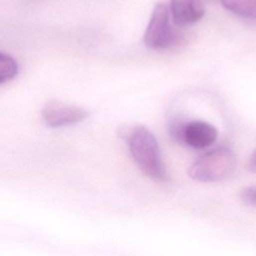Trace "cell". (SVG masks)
I'll list each match as a JSON object with an SVG mask.
<instances>
[{"label":"cell","instance_id":"277c9868","mask_svg":"<svg viewBox=\"0 0 256 256\" xmlns=\"http://www.w3.org/2000/svg\"><path fill=\"white\" fill-rule=\"evenodd\" d=\"M170 134L177 142L198 150L211 146L218 136L213 125L201 120L186 123L176 121L170 126Z\"/></svg>","mask_w":256,"mask_h":256},{"label":"cell","instance_id":"8992f818","mask_svg":"<svg viewBox=\"0 0 256 256\" xmlns=\"http://www.w3.org/2000/svg\"><path fill=\"white\" fill-rule=\"evenodd\" d=\"M169 11L172 22L180 27L194 24L204 15L201 0H171Z\"/></svg>","mask_w":256,"mask_h":256},{"label":"cell","instance_id":"ba28073f","mask_svg":"<svg viewBox=\"0 0 256 256\" xmlns=\"http://www.w3.org/2000/svg\"><path fill=\"white\" fill-rule=\"evenodd\" d=\"M18 64L10 55L0 52V85L17 75Z\"/></svg>","mask_w":256,"mask_h":256},{"label":"cell","instance_id":"6da1fadb","mask_svg":"<svg viewBox=\"0 0 256 256\" xmlns=\"http://www.w3.org/2000/svg\"><path fill=\"white\" fill-rule=\"evenodd\" d=\"M125 139L134 162L147 177L161 183L169 180L158 141L148 128L134 126L125 133Z\"/></svg>","mask_w":256,"mask_h":256},{"label":"cell","instance_id":"5b68a950","mask_svg":"<svg viewBox=\"0 0 256 256\" xmlns=\"http://www.w3.org/2000/svg\"><path fill=\"white\" fill-rule=\"evenodd\" d=\"M89 113L83 107L58 100L47 102L41 111L44 123L51 128H61L82 122Z\"/></svg>","mask_w":256,"mask_h":256},{"label":"cell","instance_id":"3957f363","mask_svg":"<svg viewBox=\"0 0 256 256\" xmlns=\"http://www.w3.org/2000/svg\"><path fill=\"white\" fill-rule=\"evenodd\" d=\"M169 6L157 3L144 33V44L152 50H163L170 47L176 40V33L171 24Z\"/></svg>","mask_w":256,"mask_h":256},{"label":"cell","instance_id":"7a4b0ae2","mask_svg":"<svg viewBox=\"0 0 256 256\" xmlns=\"http://www.w3.org/2000/svg\"><path fill=\"white\" fill-rule=\"evenodd\" d=\"M235 169L236 157L233 151L221 146L195 159L188 168V175L198 182H220L229 178Z\"/></svg>","mask_w":256,"mask_h":256},{"label":"cell","instance_id":"52a82bcc","mask_svg":"<svg viewBox=\"0 0 256 256\" xmlns=\"http://www.w3.org/2000/svg\"><path fill=\"white\" fill-rule=\"evenodd\" d=\"M229 12L247 19L256 18V0H221Z\"/></svg>","mask_w":256,"mask_h":256},{"label":"cell","instance_id":"30bf717a","mask_svg":"<svg viewBox=\"0 0 256 256\" xmlns=\"http://www.w3.org/2000/svg\"><path fill=\"white\" fill-rule=\"evenodd\" d=\"M248 167H249V169H250L252 172H255V173H256V150L253 152V154L251 155V157H250V159H249Z\"/></svg>","mask_w":256,"mask_h":256},{"label":"cell","instance_id":"9c48e42d","mask_svg":"<svg viewBox=\"0 0 256 256\" xmlns=\"http://www.w3.org/2000/svg\"><path fill=\"white\" fill-rule=\"evenodd\" d=\"M241 200L248 206L256 208V185L245 188L241 192Z\"/></svg>","mask_w":256,"mask_h":256}]
</instances>
